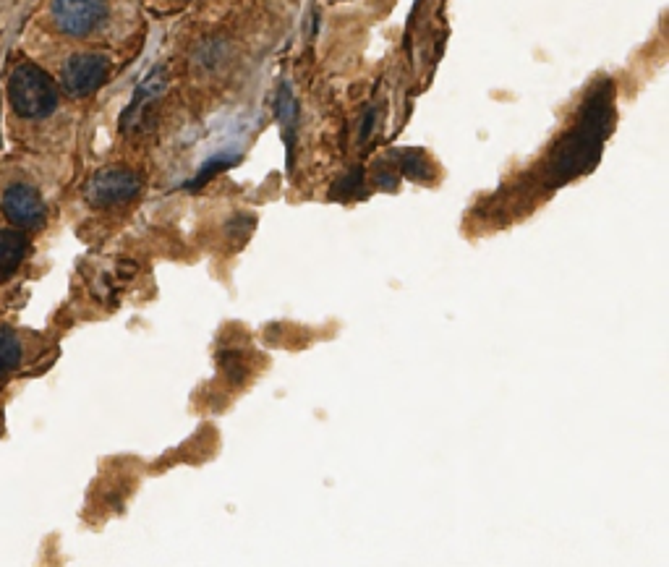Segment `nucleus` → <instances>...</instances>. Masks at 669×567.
Masks as SVG:
<instances>
[{"instance_id":"f257e3e1","label":"nucleus","mask_w":669,"mask_h":567,"mask_svg":"<svg viewBox=\"0 0 669 567\" xmlns=\"http://www.w3.org/2000/svg\"><path fill=\"white\" fill-rule=\"evenodd\" d=\"M8 100L21 118H45L58 105V87L40 66L21 63L8 81Z\"/></svg>"},{"instance_id":"20e7f679","label":"nucleus","mask_w":669,"mask_h":567,"mask_svg":"<svg viewBox=\"0 0 669 567\" xmlns=\"http://www.w3.org/2000/svg\"><path fill=\"white\" fill-rule=\"evenodd\" d=\"M110 74V61L100 53H79L68 58L63 66V89L71 97H87L105 84Z\"/></svg>"},{"instance_id":"7ed1b4c3","label":"nucleus","mask_w":669,"mask_h":567,"mask_svg":"<svg viewBox=\"0 0 669 567\" xmlns=\"http://www.w3.org/2000/svg\"><path fill=\"white\" fill-rule=\"evenodd\" d=\"M108 16V0H53V21L68 37H87Z\"/></svg>"},{"instance_id":"39448f33","label":"nucleus","mask_w":669,"mask_h":567,"mask_svg":"<svg viewBox=\"0 0 669 567\" xmlns=\"http://www.w3.org/2000/svg\"><path fill=\"white\" fill-rule=\"evenodd\" d=\"M0 210L19 228H37L45 220V202L27 183L8 186L3 196H0Z\"/></svg>"},{"instance_id":"423d86ee","label":"nucleus","mask_w":669,"mask_h":567,"mask_svg":"<svg viewBox=\"0 0 669 567\" xmlns=\"http://www.w3.org/2000/svg\"><path fill=\"white\" fill-rule=\"evenodd\" d=\"M27 236L21 230H0V280L11 277L27 257Z\"/></svg>"},{"instance_id":"f03ea898","label":"nucleus","mask_w":669,"mask_h":567,"mask_svg":"<svg viewBox=\"0 0 669 567\" xmlns=\"http://www.w3.org/2000/svg\"><path fill=\"white\" fill-rule=\"evenodd\" d=\"M142 189V181L136 173L126 168H105L89 178L84 196L92 207H115L134 199Z\"/></svg>"},{"instance_id":"0eeeda50","label":"nucleus","mask_w":669,"mask_h":567,"mask_svg":"<svg viewBox=\"0 0 669 567\" xmlns=\"http://www.w3.org/2000/svg\"><path fill=\"white\" fill-rule=\"evenodd\" d=\"M21 361V343L14 332L0 330V372H11Z\"/></svg>"}]
</instances>
